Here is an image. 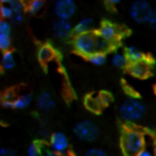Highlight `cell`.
Returning a JSON list of instances; mask_svg holds the SVG:
<instances>
[{"label": "cell", "instance_id": "obj_6", "mask_svg": "<svg viewBox=\"0 0 156 156\" xmlns=\"http://www.w3.org/2000/svg\"><path fill=\"white\" fill-rule=\"evenodd\" d=\"M52 9L57 20H69L76 13V5L72 0H58L54 3Z\"/></svg>", "mask_w": 156, "mask_h": 156}, {"label": "cell", "instance_id": "obj_27", "mask_svg": "<svg viewBox=\"0 0 156 156\" xmlns=\"http://www.w3.org/2000/svg\"><path fill=\"white\" fill-rule=\"evenodd\" d=\"M12 26L9 20H0V34H11Z\"/></svg>", "mask_w": 156, "mask_h": 156}, {"label": "cell", "instance_id": "obj_5", "mask_svg": "<svg viewBox=\"0 0 156 156\" xmlns=\"http://www.w3.org/2000/svg\"><path fill=\"white\" fill-rule=\"evenodd\" d=\"M153 13L151 5L144 0H138L130 5L129 7V16L134 22L143 24L147 23Z\"/></svg>", "mask_w": 156, "mask_h": 156}, {"label": "cell", "instance_id": "obj_35", "mask_svg": "<svg viewBox=\"0 0 156 156\" xmlns=\"http://www.w3.org/2000/svg\"><path fill=\"white\" fill-rule=\"evenodd\" d=\"M154 156H156V143H155V147H154V152H153Z\"/></svg>", "mask_w": 156, "mask_h": 156}, {"label": "cell", "instance_id": "obj_20", "mask_svg": "<svg viewBox=\"0 0 156 156\" xmlns=\"http://www.w3.org/2000/svg\"><path fill=\"white\" fill-rule=\"evenodd\" d=\"M13 15H14L13 10L11 9L8 1H1L0 2V17H1V20H12Z\"/></svg>", "mask_w": 156, "mask_h": 156}, {"label": "cell", "instance_id": "obj_30", "mask_svg": "<svg viewBox=\"0 0 156 156\" xmlns=\"http://www.w3.org/2000/svg\"><path fill=\"white\" fill-rule=\"evenodd\" d=\"M147 24H149V26L151 27L152 29H155L156 30V11H153V13H152Z\"/></svg>", "mask_w": 156, "mask_h": 156}, {"label": "cell", "instance_id": "obj_7", "mask_svg": "<svg viewBox=\"0 0 156 156\" xmlns=\"http://www.w3.org/2000/svg\"><path fill=\"white\" fill-rule=\"evenodd\" d=\"M50 149L56 151L60 155H64L69 152V140L67 136L63 132L57 130L52 133L49 139Z\"/></svg>", "mask_w": 156, "mask_h": 156}, {"label": "cell", "instance_id": "obj_22", "mask_svg": "<svg viewBox=\"0 0 156 156\" xmlns=\"http://www.w3.org/2000/svg\"><path fill=\"white\" fill-rule=\"evenodd\" d=\"M43 153V145L40 141H33L27 149L28 156H41Z\"/></svg>", "mask_w": 156, "mask_h": 156}, {"label": "cell", "instance_id": "obj_1", "mask_svg": "<svg viewBox=\"0 0 156 156\" xmlns=\"http://www.w3.org/2000/svg\"><path fill=\"white\" fill-rule=\"evenodd\" d=\"M145 139L141 130L135 127L124 128L121 136V147L125 156H136L144 149Z\"/></svg>", "mask_w": 156, "mask_h": 156}, {"label": "cell", "instance_id": "obj_31", "mask_svg": "<svg viewBox=\"0 0 156 156\" xmlns=\"http://www.w3.org/2000/svg\"><path fill=\"white\" fill-rule=\"evenodd\" d=\"M24 14H14L12 17V22L14 24H22L24 22Z\"/></svg>", "mask_w": 156, "mask_h": 156}, {"label": "cell", "instance_id": "obj_13", "mask_svg": "<svg viewBox=\"0 0 156 156\" xmlns=\"http://www.w3.org/2000/svg\"><path fill=\"white\" fill-rule=\"evenodd\" d=\"M55 57H56V50L51 45L44 44V45L40 46L39 50H37V59L41 63L46 64V63L54 60Z\"/></svg>", "mask_w": 156, "mask_h": 156}, {"label": "cell", "instance_id": "obj_12", "mask_svg": "<svg viewBox=\"0 0 156 156\" xmlns=\"http://www.w3.org/2000/svg\"><path fill=\"white\" fill-rule=\"evenodd\" d=\"M37 104L41 110L49 111L55 107V100L54 96L47 91H43L37 95Z\"/></svg>", "mask_w": 156, "mask_h": 156}, {"label": "cell", "instance_id": "obj_4", "mask_svg": "<svg viewBox=\"0 0 156 156\" xmlns=\"http://www.w3.org/2000/svg\"><path fill=\"white\" fill-rule=\"evenodd\" d=\"M73 133L79 140L85 142L95 141L100 134L98 126L90 120H81L73 127Z\"/></svg>", "mask_w": 156, "mask_h": 156}, {"label": "cell", "instance_id": "obj_34", "mask_svg": "<svg viewBox=\"0 0 156 156\" xmlns=\"http://www.w3.org/2000/svg\"><path fill=\"white\" fill-rule=\"evenodd\" d=\"M108 3L109 5H118V3H120V1L119 0H110V1H108Z\"/></svg>", "mask_w": 156, "mask_h": 156}, {"label": "cell", "instance_id": "obj_11", "mask_svg": "<svg viewBox=\"0 0 156 156\" xmlns=\"http://www.w3.org/2000/svg\"><path fill=\"white\" fill-rule=\"evenodd\" d=\"M95 26L96 23L92 17H83L76 23V25L73 28V32L75 33V35L94 32Z\"/></svg>", "mask_w": 156, "mask_h": 156}, {"label": "cell", "instance_id": "obj_25", "mask_svg": "<svg viewBox=\"0 0 156 156\" xmlns=\"http://www.w3.org/2000/svg\"><path fill=\"white\" fill-rule=\"evenodd\" d=\"M11 37L8 34H0V51L5 52L11 49Z\"/></svg>", "mask_w": 156, "mask_h": 156}, {"label": "cell", "instance_id": "obj_17", "mask_svg": "<svg viewBox=\"0 0 156 156\" xmlns=\"http://www.w3.org/2000/svg\"><path fill=\"white\" fill-rule=\"evenodd\" d=\"M111 64L118 69H123V67L128 66V61L124 52L117 51L111 57Z\"/></svg>", "mask_w": 156, "mask_h": 156}, {"label": "cell", "instance_id": "obj_23", "mask_svg": "<svg viewBox=\"0 0 156 156\" xmlns=\"http://www.w3.org/2000/svg\"><path fill=\"white\" fill-rule=\"evenodd\" d=\"M88 60H89V62L92 63V64L100 66V65H103L106 62L107 57H106V54H104V52L96 51V52H94V54H92L91 56L88 57Z\"/></svg>", "mask_w": 156, "mask_h": 156}, {"label": "cell", "instance_id": "obj_32", "mask_svg": "<svg viewBox=\"0 0 156 156\" xmlns=\"http://www.w3.org/2000/svg\"><path fill=\"white\" fill-rule=\"evenodd\" d=\"M43 154L44 156H61L59 153H57L56 151H54L52 149H50V147H47V149L43 150Z\"/></svg>", "mask_w": 156, "mask_h": 156}, {"label": "cell", "instance_id": "obj_8", "mask_svg": "<svg viewBox=\"0 0 156 156\" xmlns=\"http://www.w3.org/2000/svg\"><path fill=\"white\" fill-rule=\"evenodd\" d=\"M127 69L132 76L136 78H147L151 74L152 69V61L145 57L142 61H139L137 63L128 64Z\"/></svg>", "mask_w": 156, "mask_h": 156}, {"label": "cell", "instance_id": "obj_2", "mask_svg": "<svg viewBox=\"0 0 156 156\" xmlns=\"http://www.w3.org/2000/svg\"><path fill=\"white\" fill-rule=\"evenodd\" d=\"M147 112L145 105L137 98H129L121 104L119 108V113L122 120L127 123L139 122Z\"/></svg>", "mask_w": 156, "mask_h": 156}, {"label": "cell", "instance_id": "obj_15", "mask_svg": "<svg viewBox=\"0 0 156 156\" xmlns=\"http://www.w3.org/2000/svg\"><path fill=\"white\" fill-rule=\"evenodd\" d=\"M86 106L88 109L94 112H98L101 109L103 108L104 104H103L102 100H101L100 94H90L86 98Z\"/></svg>", "mask_w": 156, "mask_h": 156}, {"label": "cell", "instance_id": "obj_26", "mask_svg": "<svg viewBox=\"0 0 156 156\" xmlns=\"http://www.w3.org/2000/svg\"><path fill=\"white\" fill-rule=\"evenodd\" d=\"M83 156H108V154L101 147H90L85 152Z\"/></svg>", "mask_w": 156, "mask_h": 156}, {"label": "cell", "instance_id": "obj_28", "mask_svg": "<svg viewBox=\"0 0 156 156\" xmlns=\"http://www.w3.org/2000/svg\"><path fill=\"white\" fill-rule=\"evenodd\" d=\"M0 156H16L15 152L10 147H0Z\"/></svg>", "mask_w": 156, "mask_h": 156}, {"label": "cell", "instance_id": "obj_19", "mask_svg": "<svg viewBox=\"0 0 156 156\" xmlns=\"http://www.w3.org/2000/svg\"><path fill=\"white\" fill-rule=\"evenodd\" d=\"M44 5H45V2L43 0H31L26 5V10L30 14H37L43 10Z\"/></svg>", "mask_w": 156, "mask_h": 156}, {"label": "cell", "instance_id": "obj_14", "mask_svg": "<svg viewBox=\"0 0 156 156\" xmlns=\"http://www.w3.org/2000/svg\"><path fill=\"white\" fill-rule=\"evenodd\" d=\"M124 54H125L126 58H127L128 64L142 61L143 59L147 57L142 51H140V50H139L138 48L135 47V46H128V47L125 49V52H124Z\"/></svg>", "mask_w": 156, "mask_h": 156}, {"label": "cell", "instance_id": "obj_9", "mask_svg": "<svg viewBox=\"0 0 156 156\" xmlns=\"http://www.w3.org/2000/svg\"><path fill=\"white\" fill-rule=\"evenodd\" d=\"M98 33L101 37L111 44H115L120 35V30L115 24L110 22H103L98 29Z\"/></svg>", "mask_w": 156, "mask_h": 156}, {"label": "cell", "instance_id": "obj_36", "mask_svg": "<svg viewBox=\"0 0 156 156\" xmlns=\"http://www.w3.org/2000/svg\"><path fill=\"white\" fill-rule=\"evenodd\" d=\"M0 20H1V17H0Z\"/></svg>", "mask_w": 156, "mask_h": 156}, {"label": "cell", "instance_id": "obj_10", "mask_svg": "<svg viewBox=\"0 0 156 156\" xmlns=\"http://www.w3.org/2000/svg\"><path fill=\"white\" fill-rule=\"evenodd\" d=\"M74 26L69 20H56L52 24V33L57 39L66 40L72 35Z\"/></svg>", "mask_w": 156, "mask_h": 156}, {"label": "cell", "instance_id": "obj_21", "mask_svg": "<svg viewBox=\"0 0 156 156\" xmlns=\"http://www.w3.org/2000/svg\"><path fill=\"white\" fill-rule=\"evenodd\" d=\"M96 51L98 52H104L106 54V51H109V50L112 48V44L107 42L106 40H104L103 37H101L100 35L96 33Z\"/></svg>", "mask_w": 156, "mask_h": 156}, {"label": "cell", "instance_id": "obj_24", "mask_svg": "<svg viewBox=\"0 0 156 156\" xmlns=\"http://www.w3.org/2000/svg\"><path fill=\"white\" fill-rule=\"evenodd\" d=\"M8 3L13 10L14 14H24V11L26 10V5L20 0H9Z\"/></svg>", "mask_w": 156, "mask_h": 156}, {"label": "cell", "instance_id": "obj_33", "mask_svg": "<svg viewBox=\"0 0 156 156\" xmlns=\"http://www.w3.org/2000/svg\"><path fill=\"white\" fill-rule=\"evenodd\" d=\"M136 156H154V154H153V152H151L150 150H147L144 147V149L141 150Z\"/></svg>", "mask_w": 156, "mask_h": 156}, {"label": "cell", "instance_id": "obj_18", "mask_svg": "<svg viewBox=\"0 0 156 156\" xmlns=\"http://www.w3.org/2000/svg\"><path fill=\"white\" fill-rule=\"evenodd\" d=\"M1 66L5 69H12L15 66V57H14L13 51L2 52L1 55Z\"/></svg>", "mask_w": 156, "mask_h": 156}, {"label": "cell", "instance_id": "obj_3", "mask_svg": "<svg viewBox=\"0 0 156 156\" xmlns=\"http://www.w3.org/2000/svg\"><path fill=\"white\" fill-rule=\"evenodd\" d=\"M96 32L77 34L73 37V46L77 54L89 57L96 52Z\"/></svg>", "mask_w": 156, "mask_h": 156}, {"label": "cell", "instance_id": "obj_29", "mask_svg": "<svg viewBox=\"0 0 156 156\" xmlns=\"http://www.w3.org/2000/svg\"><path fill=\"white\" fill-rule=\"evenodd\" d=\"M101 96V100H102L103 104L104 105H107L108 103L111 102V95L109 93H106V92H103V93L100 94Z\"/></svg>", "mask_w": 156, "mask_h": 156}, {"label": "cell", "instance_id": "obj_16", "mask_svg": "<svg viewBox=\"0 0 156 156\" xmlns=\"http://www.w3.org/2000/svg\"><path fill=\"white\" fill-rule=\"evenodd\" d=\"M32 102V95L30 93L22 94L14 98L13 101V108L15 109H26L30 106Z\"/></svg>", "mask_w": 156, "mask_h": 156}]
</instances>
